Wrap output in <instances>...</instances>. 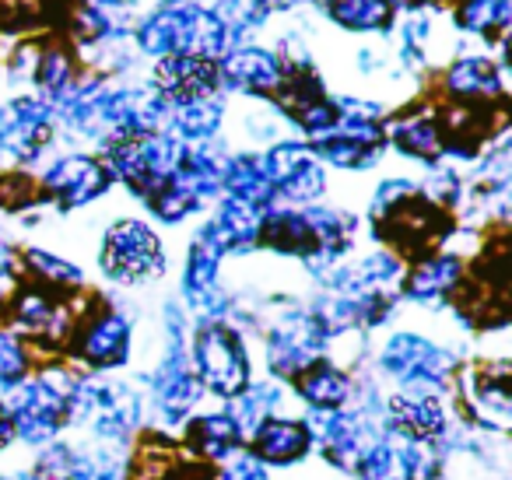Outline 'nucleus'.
I'll return each mask as SVG.
<instances>
[{
	"label": "nucleus",
	"instance_id": "f257e3e1",
	"mask_svg": "<svg viewBox=\"0 0 512 480\" xmlns=\"http://www.w3.org/2000/svg\"><path fill=\"white\" fill-rule=\"evenodd\" d=\"M137 46L148 57H225L228 36L214 11L197 8L193 0H162L141 25H137Z\"/></svg>",
	"mask_w": 512,
	"mask_h": 480
},
{
	"label": "nucleus",
	"instance_id": "f03ea898",
	"mask_svg": "<svg viewBox=\"0 0 512 480\" xmlns=\"http://www.w3.org/2000/svg\"><path fill=\"white\" fill-rule=\"evenodd\" d=\"M190 358L200 389H211L214 396L232 400L235 393L249 386L246 344H242L239 330L221 323V319H200L197 333H193Z\"/></svg>",
	"mask_w": 512,
	"mask_h": 480
},
{
	"label": "nucleus",
	"instance_id": "7ed1b4c3",
	"mask_svg": "<svg viewBox=\"0 0 512 480\" xmlns=\"http://www.w3.org/2000/svg\"><path fill=\"white\" fill-rule=\"evenodd\" d=\"M71 421L102 442H120L141 421V396L130 382L85 379L71 389Z\"/></svg>",
	"mask_w": 512,
	"mask_h": 480
},
{
	"label": "nucleus",
	"instance_id": "20e7f679",
	"mask_svg": "<svg viewBox=\"0 0 512 480\" xmlns=\"http://www.w3.org/2000/svg\"><path fill=\"white\" fill-rule=\"evenodd\" d=\"M99 263L109 281L144 284V281L162 277L165 253H162L158 235L151 232L144 221L123 218V221H116V225H109L106 239H102Z\"/></svg>",
	"mask_w": 512,
	"mask_h": 480
},
{
	"label": "nucleus",
	"instance_id": "39448f33",
	"mask_svg": "<svg viewBox=\"0 0 512 480\" xmlns=\"http://www.w3.org/2000/svg\"><path fill=\"white\" fill-rule=\"evenodd\" d=\"M71 389L53 386V379L22 382L11 389L4 407H8L15 435L29 445H50L71 421Z\"/></svg>",
	"mask_w": 512,
	"mask_h": 480
},
{
	"label": "nucleus",
	"instance_id": "423d86ee",
	"mask_svg": "<svg viewBox=\"0 0 512 480\" xmlns=\"http://www.w3.org/2000/svg\"><path fill=\"white\" fill-rule=\"evenodd\" d=\"M379 365H383L386 375H393L407 389H439L453 375L456 354L418 337V333H393L386 340L383 354H379Z\"/></svg>",
	"mask_w": 512,
	"mask_h": 480
},
{
	"label": "nucleus",
	"instance_id": "0eeeda50",
	"mask_svg": "<svg viewBox=\"0 0 512 480\" xmlns=\"http://www.w3.org/2000/svg\"><path fill=\"white\" fill-rule=\"evenodd\" d=\"M327 337L316 326L313 312H288L267 330V368L278 379H295L306 365L320 361Z\"/></svg>",
	"mask_w": 512,
	"mask_h": 480
},
{
	"label": "nucleus",
	"instance_id": "6e6552de",
	"mask_svg": "<svg viewBox=\"0 0 512 480\" xmlns=\"http://www.w3.org/2000/svg\"><path fill=\"white\" fill-rule=\"evenodd\" d=\"M267 176H271L274 197H285L292 204H313L327 190V172L320 158L309 151V144L281 141L264 155Z\"/></svg>",
	"mask_w": 512,
	"mask_h": 480
},
{
	"label": "nucleus",
	"instance_id": "1a4fd4ad",
	"mask_svg": "<svg viewBox=\"0 0 512 480\" xmlns=\"http://www.w3.org/2000/svg\"><path fill=\"white\" fill-rule=\"evenodd\" d=\"M53 141V106L36 95L11 99L0 106V151L15 162H36L43 148Z\"/></svg>",
	"mask_w": 512,
	"mask_h": 480
},
{
	"label": "nucleus",
	"instance_id": "9d476101",
	"mask_svg": "<svg viewBox=\"0 0 512 480\" xmlns=\"http://www.w3.org/2000/svg\"><path fill=\"white\" fill-rule=\"evenodd\" d=\"M386 134L379 123H362V120H334V127L313 137L309 151L320 162H330L337 169H372L383 155Z\"/></svg>",
	"mask_w": 512,
	"mask_h": 480
},
{
	"label": "nucleus",
	"instance_id": "9b49d317",
	"mask_svg": "<svg viewBox=\"0 0 512 480\" xmlns=\"http://www.w3.org/2000/svg\"><path fill=\"white\" fill-rule=\"evenodd\" d=\"M113 176H109L106 162L92 155H67L53 162L43 176V193L60 207V211H74L92 200H99L109 190Z\"/></svg>",
	"mask_w": 512,
	"mask_h": 480
},
{
	"label": "nucleus",
	"instance_id": "f8f14e48",
	"mask_svg": "<svg viewBox=\"0 0 512 480\" xmlns=\"http://www.w3.org/2000/svg\"><path fill=\"white\" fill-rule=\"evenodd\" d=\"M197 400H200V382L193 375L190 358H186L183 344H169L165 358L151 372V403H155L158 417L165 424H176L190 414Z\"/></svg>",
	"mask_w": 512,
	"mask_h": 480
},
{
	"label": "nucleus",
	"instance_id": "ddd939ff",
	"mask_svg": "<svg viewBox=\"0 0 512 480\" xmlns=\"http://www.w3.org/2000/svg\"><path fill=\"white\" fill-rule=\"evenodd\" d=\"M285 64L271 50L260 46H242L218 60V85L239 95H256V99H271L281 88Z\"/></svg>",
	"mask_w": 512,
	"mask_h": 480
},
{
	"label": "nucleus",
	"instance_id": "4468645a",
	"mask_svg": "<svg viewBox=\"0 0 512 480\" xmlns=\"http://www.w3.org/2000/svg\"><path fill=\"white\" fill-rule=\"evenodd\" d=\"M218 64L204 57H165L158 60L155 92L169 106H186V102L214 99L218 95Z\"/></svg>",
	"mask_w": 512,
	"mask_h": 480
},
{
	"label": "nucleus",
	"instance_id": "2eb2a0df",
	"mask_svg": "<svg viewBox=\"0 0 512 480\" xmlns=\"http://www.w3.org/2000/svg\"><path fill=\"white\" fill-rule=\"evenodd\" d=\"M390 421L393 431L404 435L407 442H435L446 435V410L439 396L428 389H404L390 400Z\"/></svg>",
	"mask_w": 512,
	"mask_h": 480
},
{
	"label": "nucleus",
	"instance_id": "dca6fc26",
	"mask_svg": "<svg viewBox=\"0 0 512 480\" xmlns=\"http://www.w3.org/2000/svg\"><path fill=\"white\" fill-rule=\"evenodd\" d=\"M309 449H313V435L306 421H295V417H267L253 435V456L264 466H292L306 459Z\"/></svg>",
	"mask_w": 512,
	"mask_h": 480
},
{
	"label": "nucleus",
	"instance_id": "f3484780",
	"mask_svg": "<svg viewBox=\"0 0 512 480\" xmlns=\"http://www.w3.org/2000/svg\"><path fill=\"white\" fill-rule=\"evenodd\" d=\"M221 193L228 200H239L256 211H271L274 207V186L267 176L264 155H253V151H242V155L225 158V169H221Z\"/></svg>",
	"mask_w": 512,
	"mask_h": 480
},
{
	"label": "nucleus",
	"instance_id": "a211bd4d",
	"mask_svg": "<svg viewBox=\"0 0 512 480\" xmlns=\"http://www.w3.org/2000/svg\"><path fill=\"white\" fill-rule=\"evenodd\" d=\"M81 358L92 368L106 372V368H120L130 358V319L120 312H106L99 316L78 340Z\"/></svg>",
	"mask_w": 512,
	"mask_h": 480
},
{
	"label": "nucleus",
	"instance_id": "6ab92c4d",
	"mask_svg": "<svg viewBox=\"0 0 512 480\" xmlns=\"http://www.w3.org/2000/svg\"><path fill=\"white\" fill-rule=\"evenodd\" d=\"M295 393L302 396L309 410L327 414V410H344V403L351 400V382L341 368H334L330 361H313L295 375Z\"/></svg>",
	"mask_w": 512,
	"mask_h": 480
},
{
	"label": "nucleus",
	"instance_id": "aec40b11",
	"mask_svg": "<svg viewBox=\"0 0 512 480\" xmlns=\"http://www.w3.org/2000/svg\"><path fill=\"white\" fill-rule=\"evenodd\" d=\"M260 221H264V211L225 197L218 211H214V218L207 221V228L214 232V239L221 242L225 253H246L260 239Z\"/></svg>",
	"mask_w": 512,
	"mask_h": 480
},
{
	"label": "nucleus",
	"instance_id": "412c9836",
	"mask_svg": "<svg viewBox=\"0 0 512 480\" xmlns=\"http://www.w3.org/2000/svg\"><path fill=\"white\" fill-rule=\"evenodd\" d=\"M456 284H460V260L456 256H428L411 270L400 295L418 305H435L453 295Z\"/></svg>",
	"mask_w": 512,
	"mask_h": 480
},
{
	"label": "nucleus",
	"instance_id": "4be33fe9",
	"mask_svg": "<svg viewBox=\"0 0 512 480\" xmlns=\"http://www.w3.org/2000/svg\"><path fill=\"white\" fill-rule=\"evenodd\" d=\"M221 120H225V106H221L218 95L186 102V106H169L165 134L176 137L179 144H207L221 130Z\"/></svg>",
	"mask_w": 512,
	"mask_h": 480
},
{
	"label": "nucleus",
	"instance_id": "5701e85b",
	"mask_svg": "<svg viewBox=\"0 0 512 480\" xmlns=\"http://www.w3.org/2000/svg\"><path fill=\"white\" fill-rule=\"evenodd\" d=\"M323 11L348 32H390L400 8L393 0H323Z\"/></svg>",
	"mask_w": 512,
	"mask_h": 480
},
{
	"label": "nucleus",
	"instance_id": "b1692460",
	"mask_svg": "<svg viewBox=\"0 0 512 480\" xmlns=\"http://www.w3.org/2000/svg\"><path fill=\"white\" fill-rule=\"evenodd\" d=\"M446 85H449V92L460 95V99H474V102L502 99V71H498L488 57L456 60L446 74Z\"/></svg>",
	"mask_w": 512,
	"mask_h": 480
},
{
	"label": "nucleus",
	"instance_id": "393cba45",
	"mask_svg": "<svg viewBox=\"0 0 512 480\" xmlns=\"http://www.w3.org/2000/svg\"><path fill=\"white\" fill-rule=\"evenodd\" d=\"M390 141L400 155L418 158L425 165H435L442 155H446V144H442V127L432 120V116H407L397 127L390 130Z\"/></svg>",
	"mask_w": 512,
	"mask_h": 480
},
{
	"label": "nucleus",
	"instance_id": "a878e982",
	"mask_svg": "<svg viewBox=\"0 0 512 480\" xmlns=\"http://www.w3.org/2000/svg\"><path fill=\"white\" fill-rule=\"evenodd\" d=\"M281 403V389L274 382H249L242 393H235L228 400V410L225 414L235 421L242 438H253L256 428L274 414V407Z\"/></svg>",
	"mask_w": 512,
	"mask_h": 480
},
{
	"label": "nucleus",
	"instance_id": "bb28decb",
	"mask_svg": "<svg viewBox=\"0 0 512 480\" xmlns=\"http://www.w3.org/2000/svg\"><path fill=\"white\" fill-rule=\"evenodd\" d=\"M242 442L246 438L228 414H207L190 424V445L204 459H232L235 452H242Z\"/></svg>",
	"mask_w": 512,
	"mask_h": 480
},
{
	"label": "nucleus",
	"instance_id": "cd10ccee",
	"mask_svg": "<svg viewBox=\"0 0 512 480\" xmlns=\"http://www.w3.org/2000/svg\"><path fill=\"white\" fill-rule=\"evenodd\" d=\"M32 81L43 92V102H64L67 95L74 92V57L67 46H46L36 60V71H32Z\"/></svg>",
	"mask_w": 512,
	"mask_h": 480
},
{
	"label": "nucleus",
	"instance_id": "c85d7f7f",
	"mask_svg": "<svg viewBox=\"0 0 512 480\" xmlns=\"http://www.w3.org/2000/svg\"><path fill=\"white\" fill-rule=\"evenodd\" d=\"M470 396H474L481 421L495 431L509 428V393H505V365L484 368L470 379Z\"/></svg>",
	"mask_w": 512,
	"mask_h": 480
},
{
	"label": "nucleus",
	"instance_id": "c756f323",
	"mask_svg": "<svg viewBox=\"0 0 512 480\" xmlns=\"http://www.w3.org/2000/svg\"><path fill=\"white\" fill-rule=\"evenodd\" d=\"M456 25L474 36L502 39L509 29V0H463L456 11Z\"/></svg>",
	"mask_w": 512,
	"mask_h": 480
},
{
	"label": "nucleus",
	"instance_id": "7c9ffc66",
	"mask_svg": "<svg viewBox=\"0 0 512 480\" xmlns=\"http://www.w3.org/2000/svg\"><path fill=\"white\" fill-rule=\"evenodd\" d=\"M64 8L60 0H0V32H25L53 22Z\"/></svg>",
	"mask_w": 512,
	"mask_h": 480
},
{
	"label": "nucleus",
	"instance_id": "2f4dec72",
	"mask_svg": "<svg viewBox=\"0 0 512 480\" xmlns=\"http://www.w3.org/2000/svg\"><path fill=\"white\" fill-rule=\"evenodd\" d=\"M214 15H218L228 39H242L264 25L271 8H267V0H221L218 8H214Z\"/></svg>",
	"mask_w": 512,
	"mask_h": 480
},
{
	"label": "nucleus",
	"instance_id": "473e14b6",
	"mask_svg": "<svg viewBox=\"0 0 512 480\" xmlns=\"http://www.w3.org/2000/svg\"><path fill=\"white\" fill-rule=\"evenodd\" d=\"M25 260H29L32 274L43 277V281H50L53 288H74V284H81V270L74 267V263L60 260V256L43 253V249H29Z\"/></svg>",
	"mask_w": 512,
	"mask_h": 480
},
{
	"label": "nucleus",
	"instance_id": "72a5a7b5",
	"mask_svg": "<svg viewBox=\"0 0 512 480\" xmlns=\"http://www.w3.org/2000/svg\"><path fill=\"white\" fill-rule=\"evenodd\" d=\"M25 372H29V358H25L22 344L11 333H0V389L22 386Z\"/></svg>",
	"mask_w": 512,
	"mask_h": 480
},
{
	"label": "nucleus",
	"instance_id": "f704fd0d",
	"mask_svg": "<svg viewBox=\"0 0 512 480\" xmlns=\"http://www.w3.org/2000/svg\"><path fill=\"white\" fill-rule=\"evenodd\" d=\"M218 480H267V466L253 456V452H235L225 463V470L218 473Z\"/></svg>",
	"mask_w": 512,
	"mask_h": 480
},
{
	"label": "nucleus",
	"instance_id": "c9c22d12",
	"mask_svg": "<svg viewBox=\"0 0 512 480\" xmlns=\"http://www.w3.org/2000/svg\"><path fill=\"white\" fill-rule=\"evenodd\" d=\"M11 438H15V428H11V417H8V407L0 403V452L8 449Z\"/></svg>",
	"mask_w": 512,
	"mask_h": 480
},
{
	"label": "nucleus",
	"instance_id": "e433bc0d",
	"mask_svg": "<svg viewBox=\"0 0 512 480\" xmlns=\"http://www.w3.org/2000/svg\"><path fill=\"white\" fill-rule=\"evenodd\" d=\"M8 291H11V274H8V267H0V305H4Z\"/></svg>",
	"mask_w": 512,
	"mask_h": 480
},
{
	"label": "nucleus",
	"instance_id": "4c0bfd02",
	"mask_svg": "<svg viewBox=\"0 0 512 480\" xmlns=\"http://www.w3.org/2000/svg\"><path fill=\"white\" fill-rule=\"evenodd\" d=\"M299 4H306V0H267V8H271V11H285V8H299Z\"/></svg>",
	"mask_w": 512,
	"mask_h": 480
},
{
	"label": "nucleus",
	"instance_id": "58836bf2",
	"mask_svg": "<svg viewBox=\"0 0 512 480\" xmlns=\"http://www.w3.org/2000/svg\"><path fill=\"white\" fill-rule=\"evenodd\" d=\"M0 480H8V477H0Z\"/></svg>",
	"mask_w": 512,
	"mask_h": 480
}]
</instances>
